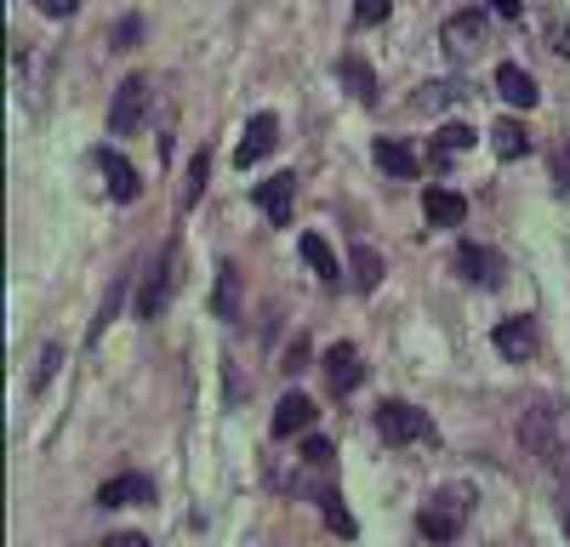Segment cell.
Wrapping results in <instances>:
<instances>
[{
    "label": "cell",
    "mask_w": 570,
    "mask_h": 547,
    "mask_svg": "<svg viewBox=\"0 0 570 547\" xmlns=\"http://www.w3.org/2000/svg\"><path fill=\"white\" fill-rule=\"evenodd\" d=\"M519 439H525L530 451L542 457L553 473H564V479H570V444H564V433H559V417H553L548 405L525 410V417H519Z\"/></svg>",
    "instance_id": "cell-1"
},
{
    "label": "cell",
    "mask_w": 570,
    "mask_h": 547,
    "mask_svg": "<svg viewBox=\"0 0 570 547\" xmlns=\"http://www.w3.org/2000/svg\"><path fill=\"white\" fill-rule=\"evenodd\" d=\"M417 525H422V536L428 541H456L462 536V525H467V496L462 491H433L428 502H422V513H417Z\"/></svg>",
    "instance_id": "cell-2"
},
{
    "label": "cell",
    "mask_w": 570,
    "mask_h": 547,
    "mask_svg": "<svg viewBox=\"0 0 570 547\" xmlns=\"http://www.w3.org/2000/svg\"><path fill=\"white\" fill-rule=\"evenodd\" d=\"M377 433H383L388 444H428V439H433V422L422 417L417 405H406V399H383V405H377Z\"/></svg>",
    "instance_id": "cell-3"
},
{
    "label": "cell",
    "mask_w": 570,
    "mask_h": 547,
    "mask_svg": "<svg viewBox=\"0 0 570 547\" xmlns=\"http://www.w3.org/2000/svg\"><path fill=\"white\" fill-rule=\"evenodd\" d=\"M149 115V75H126L120 92H115V109H109V131L115 137H131Z\"/></svg>",
    "instance_id": "cell-4"
},
{
    "label": "cell",
    "mask_w": 570,
    "mask_h": 547,
    "mask_svg": "<svg viewBox=\"0 0 570 547\" xmlns=\"http://www.w3.org/2000/svg\"><path fill=\"white\" fill-rule=\"evenodd\" d=\"M440 41H445V52H451L456 63H467V57H474V52L485 46V12L474 7V12H456V18H445Z\"/></svg>",
    "instance_id": "cell-5"
},
{
    "label": "cell",
    "mask_w": 570,
    "mask_h": 547,
    "mask_svg": "<svg viewBox=\"0 0 570 547\" xmlns=\"http://www.w3.org/2000/svg\"><path fill=\"white\" fill-rule=\"evenodd\" d=\"M456 268H462V280H474V286H485V291H496L502 280H508L502 257H496L491 246H474V239H467V246L456 251Z\"/></svg>",
    "instance_id": "cell-6"
},
{
    "label": "cell",
    "mask_w": 570,
    "mask_h": 547,
    "mask_svg": "<svg viewBox=\"0 0 570 547\" xmlns=\"http://www.w3.org/2000/svg\"><path fill=\"white\" fill-rule=\"evenodd\" d=\"M257 205H262V217L275 223V228H286L291 212H297V178H291V171H280V178L257 183Z\"/></svg>",
    "instance_id": "cell-7"
},
{
    "label": "cell",
    "mask_w": 570,
    "mask_h": 547,
    "mask_svg": "<svg viewBox=\"0 0 570 547\" xmlns=\"http://www.w3.org/2000/svg\"><path fill=\"white\" fill-rule=\"evenodd\" d=\"M275 143H280V120H275V115H251V126H246V137H240V149H234V165H257V160H268V154H275Z\"/></svg>",
    "instance_id": "cell-8"
},
{
    "label": "cell",
    "mask_w": 570,
    "mask_h": 547,
    "mask_svg": "<svg viewBox=\"0 0 570 547\" xmlns=\"http://www.w3.org/2000/svg\"><path fill=\"white\" fill-rule=\"evenodd\" d=\"M359 376H365V365H359L354 342H331V348H325V383H331V394L359 388Z\"/></svg>",
    "instance_id": "cell-9"
},
{
    "label": "cell",
    "mask_w": 570,
    "mask_h": 547,
    "mask_svg": "<svg viewBox=\"0 0 570 547\" xmlns=\"http://www.w3.org/2000/svg\"><path fill=\"white\" fill-rule=\"evenodd\" d=\"M172 268H178V251H165V262L149 268V280H143V291H138V320H160L165 297H172Z\"/></svg>",
    "instance_id": "cell-10"
},
{
    "label": "cell",
    "mask_w": 570,
    "mask_h": 547,
    "mask_svg": "<svg viewBox=\"0 0 570 547\" xmlns=\"http://www.w3.org/2000/svg\"><path fill=\"white\" fill-rule=\"evenodd\" d=\"M138 502H154V479L149 473H120L97 491V507H138Z\"/></svg>",
    "instance_id": "cell-11"
},
{
    "label": "cell",
    "mask_w": 570,
    "mask_h": 547,
    "mask_svg": "<svg viewBox=\"0 0 570 547\" xmlns=\"http://www.w3.org/2000/svg\"><path fill=\"white\" fill-rule=\"evenodd\" d=\"M97 165H104V183H109V194H115L120 205H131V200L143 194V183H138V171H131V160H126V154L97 149Z\"/></svg>",
    "instance_id": "cell-12"
},
{
    "label": "cell",
    "mask_w": 570,
    "mask_h": 547,
    "mask_svg": "<svg viewBox=\"0 0 570 547\" xmlns=\"http://www.w3.org/2000/svg\"><path fill=\"white\" fill-rule=\"evenodd\" d=\"M491 342H496V354H502V360H519V365H525V360L536 354V325H530L525 314H514V320H502V325H496V336H491Z\"/></svg>",
    "instance_id": "cell-13"
},
{
    "label": "cell",
    "mask_w": 570,
    "mask_h": 547,
    "mask_svg": "<svg viewBox=\"0 0 570 547\" xmlns=\"http://www.w3.org/2000/svg\"><path fill=\"white\" fill-rule=\"evenodd\" d=\"M314 417H320V410H314L309 394H286V399L275 405V422H268V428H275V439H291V433L314 428Z\"/></svg>",
    "instance_id": "cell-14"
},
{
    "label": "cell",
    "mask_w": 570,
    "mask_h": 547,
    "mask_svg": "<svg viewBox=\"0 0 570 547\" xmlns=\"http://www.w3.org/2000/svg\"><path fill=\"white\" fill-rule=\"evenodd\" d=\"M422 212H428V223H433V228H462L467 200H462L456 189H428V194H422Z\"/></svg>",
    "instance_id": "cell-15"
},
{
    "label": "cell",
    "mask_w": 570,
    "mask_h": 547,
    "mask_svg": "<svg viewBox=\"0 0 570 547\" xmlns=\"http://www.w3.org/2000/svg\"><path fill=\"white\" fill-rule=\"evenodd\" d=\"M496 92H502L508 109H536V81L525 75L519 63H502V68H496Z\"/></svg>",
    "instance_id": "cell-16"
},
{
    "label": "cell",
    "mask_w": 570,
    "mask_h": 547,
    "mask_svg": "<svg viewBox=\"0 0 570 547\" xmlns=\"http://www.w3.org/2000/svg\"><path fill=\"white\" fill-rule=\"evenodd\" d=\"M297 251H303V262L320 274L325 286H337V280H343V262H337V251H331L320 234H303V239H297Z\"/></svg>",
    "instance_id": "cell-17"
},
{
    "label": "cell",
    "mask_w": 570,
    "mask_h": 547,
    "mask_svg": "<svg viewBox=\"0 0 570 547\" xmlns=\"http://www.w3.org/2000/svg\"><path fill=\"white\" fill-rule=\"evenodd\" d=\"M212 314H217V320H240V268H234V262H223V268H217Z\"/></svg>",
    "instance_id": "cell-18"
},
{
    "label": "cell",
    "mask_w": 570,
    "mask_h": 547,
    "mask_svg": "<svg viewBox=\"0 0 570 547\" xmlns=\"http://www.w3.org/2000/svg\"><path fill=\"white\" fill-rule=\"evenodd\" d=\"M337 81H343L359 103H377V75H372V63H365V57H354V52H348V57L337 63Z\"/></svg>",
    "instance_id": "cell-19"
},
{
    "label": "cell",
    "mask_w": 570,
    "mask_h": 547,
    "mask_svg": "<svg viewBox=\"0 0 570 547\" xmlns=\"http://www.w3.org/2000/svg\"><path fill=\"white\" fill-rule=\"evenodd\" d=\"M491 149H496V160H519V154H530V137H525L519 120H496L491 126Z\"/></svg>",
    "instance_id": "cell-20"
},
{
    "label": "cell",
    "mask_w": 570,
    "mask_h": 547,
    "mask_svg": "<svg viewBox=\"0 0 570 547\" xmlns=\"http://www.w3.org/2000/svg\"><path fill=\"white\" fill-rule=\"evenodd\" d=\"M377 165L394 171V178H417V171H422V160L406 143H394V137H383V143H377Z\"/></svg>",
    "instance_id": "cell-21"
},
{
    "label": "cell",
    "mask_w": 570,
    "mask_h": 547,
    "mask_svg": "<svg viewBox=\"0 0 570 547\" xmlns=\"http://www.w3.org/2000/svg\"><path fill=\"white\" fill-rule=\"evenodd\" d=\"M206 183H212V154H194V160H189V183H183V194H178L183 212H194V205H200Z\"/></svg>",
    "instance_id": "cell-22"
},
{
    "label": "cell",
    "mask_w": 570,
    "mask_h": 547,
    "mask_svg": "<svg viewBox=\"0 0 570 547\" xmlns=\"http://www.w3.org/2000/svg\"><path fill=\"white\" fill-rule=\"evenodd\" d=\"M348 274H354V291H377L383 286V257L372 246H359L354 262H348Z\"/></svg>",
    "instance_id": "cell-23"
},
{
    "label": "cell",
    "mask_w": 570,
    "mask_h": 547,
    "mask_svg": "<svg viewBox=\"0 0 570 547\" xmlns=\"http://www.w3.org/2000/svg\"><path fill=\"white\" fill-rule=\"evenodd\" d=\"M480 137L467 131V126H440V149H433V165H445L451 154H462V149H474Z\"/></svg>",
    "instance_id": "cell-24"
},
{
    "label": "cell",
    "mask_w": 570,
    "mask_h": 547,
    "mask_svg": "<svg viewBox=\"0 0 570 547\" xmlns=\"http://www.w3.org/2000/svg\"><path fill=\"white\" fill-rule=\"evenodd\" d=\"M320 502H325V525L337 530V536H354V530H359V525H354V513L343 507V496H337V491H325Z\"/></svg>",
    "instance_id": "cell-25"
},
{
    "label": "cell",
    "mask_w": 570,
    "mask_h": 547,
    "mask_svg": "<svg viewBox=\"0 0 570 547\" xmlns=\"http://www.w3.org/2000/svg\"><path fill=\"white\" fill-rule=\"evenodd\" d=\"M388 7H394V0H354V23L377 29V23H388Z\"/></svg>",
    "instance_id": "cell-26"
},
{
    "label": "cell",
    "mask_w": 570,
    "mask_h": 547,
    "mask_svg": "<svg viewBox=\"0 0 570 547\" xmlns=\"http://www.w3.org/2000/svg\"><path fill=\"white\" fill-rule=\"evenodd\" d=\"M331 457H337V451H331V439H320V433L303 439V462L309 468H331Z\"/></svg>",
    "instance_id": "cell-27"
},
{
    "label": "cell",
    "mask_w": 570,
    "mask_h": 547,
    "mask_svg": "<svg viewBox=\"0 0 570 547\" xmlns=\"http://www.w3.org/2000/svg\"><path fill=\"white\" fill-rule=\"evenodd\" d=\"M120 297H126V286H115V291L104 297V314H97V320H92V342H97V336H104V331H109V320L120 314Z\"/></svg>",
    "instance_id": "cell-28"
},
{
    "label": "cell",
    "mask_w": 570,
    "mask_h": 547,
    "mask_svg": "<svg viewBox=\"0 0 570 547\" xmlns=\"http://www.w3.org/2000/svg\"><path fill=\"white\" fill-rule=\"evenodd\" d=\"M451 97H456V86H422V97H417V109H445Z\"/></svg>",
    "instance_id": "cell-29"
},
{
    "label": "cell",
    "mask_w": 570,
    "mask_h": 547,
    "mask_svg": "<svg viewBox=\"0 0 570 547\" xmlns=\"http://www.w3.org/2000/svg\"><path fill=\"white\" fill-rule=\"evenodd\" d=\"M57 365H63V348H46V354H41V365H35V388H46V383H52V371H57Z\"/></svg>",
    "instance_id": "cell-30"
},
{
    "label": "cell",
    "mask_w": 570,
    "mask_h": 547,
    "mask_svg": "<svg viewBox=\"0 0 570 547\" xmlns=\"http://www.w3.org/2000/svg\"><path fill=\"white\" fill-rule=\"evenodd\" d=\"M35 7H41L46 18H75V7H80V0H35Z\"/></svg>",
    "instance_id": "cell-31"
},
{
    "label": "cell",
    "mask_w": 570,
    "mask_h": 547,
    "mask_svg": "<svg viewBox=\"0 0 570 547\" xmlns=\"http://www.w3.org/2000/svg\"><path fill=\"white\" fill-rule=\"evenodd\" d=\"M491 12H496V18H508V23H514V18L525 12V0H491Z\"/></svg>",
    "instance_id": "cell-32"
},
{
    "label": "cell",
    "mask_w": 570,
    "mask_h": 547,
    "mask_svg": "<svg viewBox=\"0 0 570 547\" xmlns=\"http://www.w3.org/2000/svg\"><path fill=\"white\" fill-rule=\"evenodd\" d=\"M138 34H143V23H138V18H126V23L115 29V41H120V46H131V41H138Z\"/></svg>",
    "instance_id": "cell-33"
},
{
    "label": "cell",
    "mask_w": 570,
    "mask_h": 547,
    "mask_svg": "<svg viewBox=\"0 0 570 547\" xmlns=\"http://www.w3.org/2000/svg\"><path fill=\"white\" fill-rule=\"evenodd\" d=\"M303 360H309V342L297 336V342H291V354H286V371H297V365H303Z\"/></svg>",
    "instance_id": "cell-34"
},
{
    "label": "cell",
    "mask_w": 570,
    "mask_h": 547,
    "mask_svg": "<svg viewBox=\"0 0 570 547\" xmlns=\"http://www.w3.org/2000/svg\"><path fill=\"white\" fill-rule=\"evenodd\" d=\"M104 547H149V541H143V536H138V530H120V536H109V541H104Z\"/></svg>",
    "instance_id": "cell-35"
},
{
    "label": "cell",
    "mask_w": 570,
    "mask_h": 547,
    "mask_svg": "<svg viewBox=\"0 0 570 547\" xmlns=\"http://www.w3.org/2000/svg\"><path fill=\"white\" fill-rule=\"evenodd\" d=\"M564 189H570V154H564Z\"/></svg>",
    "instance_id": "cell-36"
}]
</instances>
